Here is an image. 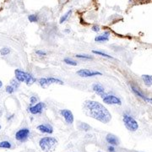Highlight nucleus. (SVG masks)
Listing matches in <instances>:
<instances>
[{"instance_id": "obj_1", "label": "nucleus", "mask_w": 152, "mask_h": 152, "mask_svg": "<svg viewBox=\"0 0 152 152\" xmlns=\"http://www.w3.org/2000/svg\"><path fill=\"white\" fill-rule=\"evenodd\" d=\"M84 109L88 116L100 121L102 124H108L111 121L112 116L108 110L98 102L87 101L84 104Z\"/></svg>"}, {"instance_id": "obj_2", "label": "nucleus", "mask_w": 152, "mask_h": 152, "mask_svg": "<svg viewBox=\"0 0 152 152\" xmlns=\"http://www.w3.org/2000/svg\"><path fill=\"white\" fill-rule=\"evenodd\" d=\"M57 144L58 140L53 137H44L39 141V145L45 152L53 151Z\"/></svg>"}, {"instance_id": "obj_3", "label": "nucleus", "mask_w": 152, "mask_h": 152, "mask_svg": "<svg viewBox=\"0 0 152 152\" xmlns=\"http://www.w3.org/2000/svg\"><path fill=\"white\" fill-rule=\"evenodd\" d=\"M15 79L18 81L20 82H26V84L27 86H31L35 82L37 81L36 78L31 74H28L25 71L21 69H15Z\"/></svg>"}, {"instance_id": "obj_4", "label": "nucleus", "mask_w": 152, "mask_h": 152, "mask_svg": "<svg viewBox=\"0 0 152 152\" xmlns=\"http://www.w3.org/2000/svg\"><path fill=\"white\" fill-rule=\"evenodd\" d=\"M123 120H124L125 127L129 131L134 132V131L138 129L139 124H138L137 121L134 118H132L131 116L128 115V114H124V118H123Z\"/></svg>"}, {"instance_id": "obj_5", "label": "nucleus", "mask_w": 152, "mask_h": 152, "mask_svg": "<svg viewBox=\"0 0 152 152\" xmlns=\"http://www.w3.org/2000/svg\"><path fill=\"white\" fill-rule=\"evenodd\" d=\"M39 85L43 88H46L48 86H51L53 84H58V85H64V82L58 79H56L53 77H50V78H41L38 80Z\"/></svg>"}, {"instance_id": "obj_6", "label": "nucleus", "mask_w": 152, "mask_h": 152, "mask_svg": "<svg viewBox=\"0 0 152 152\" xmlns=\"http://www.w3.org/2000/svg\"><path fill=\"white\" fill-rule=\"evenodd\" d=\"M77 75L80 77H84V78L94 77V76L96 75H102V74L101 72L91 70V69H82L78 70L77 71Z\"/></svg>"}, {"instance_id": "obj_7", "label": "nucleus", "mask_w": 152, "mask_h": 152, "mask_svg": "<svg viewBox=\"0 0 152 152\" xmlns=\"http://www.w3.org/2000/svg\"><path fill=\"white\" fill-rule=\"evenodd\" d=\"M30 135V130L28 129H21L15 134V139L19 141H26Z\"/></svg>"}, {"instance_id": "obj_8", "label": "nucleus", "mask_w": 152, "mask_h": 152, "mask_svg": "<svg viewBox=\"0 0 152 152\" xmlns=\"http://www.w3.org/2000/svg\"><path fill=\"white\" fill-rule=\"evenodd\" d=\"M103 102L107 104H110V105H121L122 102L119 98L113 95H107L106 96L102 98Z\"/></svg>"}, {"instance_id": "obj_9", "label": "nucleus", "mask_w": 152, "mask_h": 152, "mask_svg": "<svg viewBox=\"0 0 152 152\" xmlns=\"http://www.w3.org/2000/svg\"><path fill=\"white\" fill-rule=\"evenodd\" d=\"M44 108H45V103L44 102H37L32 107H29L28 111L33 115H37V114L42 113Z\"/></svg>"}, {"instance_id": "obj_10", "label": "nucleus", "mask_w": 152, "mask_h": 152, "mask_svg": "<svg viewBox=\"0 0 152 152\" xmlns=\"http://www.w3.org/2000/svg\"><path fill=\"white\" fill-rule=\"evenodd\" d=\"M60 113L64 117V118L67 124H72L74 123V115H73L71 111L68 110V109H64V110L60 111Z\"/></svg>"}, {"instance_id": "obj_11", "label": "nucleus", "mask_w": 152, "mask_h": 152, "mask_svg": "<svg viewBox=\"0 0 152 152\" xmlns=\"http://www.w3.org/2000/svg\"><path fill=\"white\" fill-rule=\"evenodd\" d=\"M92 89L93 91L96 93L97 95H99L102 98H103L104 96H106L107 95V93L105 92V90H104L103 86H102L101 84H98V83L94 84L92 86Z\"/></svg>"}, {"instance_id": "obj_12", "label": "nucleus", "mask_w": 152, "mask_h": 152, "mask_svg": "<svg viewBox=\"0 0 152 152\" xmlns=\"http://www.w3.org/2000/svg\"><path fill=\"white\" fill-rule=\"evenodd\" d=\"M37 129L43 134H53V128L48 124H43L37 126Z\"/></svg>"}, {"instance_id": "obj_13", "label": "nucleus", "mask_w": 152, "mask_h": 152, "mask_svg": "<svg viewBox=\"0 0 152 152\" xmlns=\"http://www.w3.org/2000/svg\"><path fill=\"white\" fill-rule=\"evenodd\" d=\"M106 140L107 142L110 144L111 145H119V140L117 138V136L113 135L112 134H108L106 137Z\"/></svg>"}, {"instance_id": "obj_14", "label": "nucleus", "mask_w": 152, "mask_h": 152, "mask_svg": "<svg viewBox=\"0 0 152 152\" xmlns=\"http://www.w3.org/2000/svg\"><path fill=\"white\" fill-rule=\"evenodd\" d=\"M95 41L96 42H108L109 41V32H105L102 35L97 36L95 38Z\"/></svg>"}, {"instance_id": "obj_15", "label": "nucleus", "mask_w": 152, "mask_h": 152, "mask_svg": "<svg viewBox=\"0 0 152 152\" xmlns=\"http://www.w3.org/2000/svg\"><path fill=\"white\" fill-rule=\"evenodd\" d=\"M131 89H132V91H133V92L137 96H139V97H140L141 99H143L144 101H145V99L146 98V96L142 93V91L139 89V88H137V87L134 86H131Z\"/></svg>"}, {"instance_id": "obj_16", "label": "nucleus", "mask_w": 152, "mask_h": 152, "mask_svg": "<svg viewBox=\"0 0 152 152\" xmlns=\"http://www.w3.org/2000/svg\"><path fill=\"white\" fill-rule=\"evenodd\" d=\"M142 79H143V80L145 83L146 86H151L152 85V76L144 75H142Z\"/></svg>"}, {"instance_id": "obj_17", "label": "nucleus", "mask_w": 152, "mask_h": 152, "mask_svg": "<svg viewBox=\"0 0 152 152\" xmlns=\"http://www.w3.org/2000/svg\"><path fill=\"white\" fill-rule=\"evenodd\" d=\"M71 14H72V10H70L68 11L66 14H64L63 16L61 17V19H60V20H59L60 24H63L64 22L66 21V20H67V19H68V18H69V17L71 15Z\"/></svg>"}, {"instance_id": "obj_18", "label": "nucleus", "mask_w": 152, "mask_h": 152, "mask_svg": "<svg viewBox=\"0 0 152 152\" xmlns=\"http://www.w3.org/2000/svg\"><path fill=\"white\" fill-rule=\"evenodd\" d=\"M92 53H95V54L100 55V56H102V57H104V58H111V59H113V58L112 56H110V55L107 54V53H102V52H99V51H96V50H93Z\"/></svg>"}, {"instance_id": "obj_19", "label": "nucleus", "mask_w": 152, "mask_h": 152, "mask_svg": "<svg viewBox=\"0 0 152 152\" xmlns=\"http://www.w3.org/2000/svg\"><path fill=\"white\" fill-rule=\"evenodd\" d=\"M0 148H4V149H10L11 144L9 141L0 142Z\"/></svg>"}, {"instance_id": "obj_20", "label": "nucleus", "mask_w": 152, "mask_h": 152, "mask_svg": "<svg viewBox=\"0 0 152 152\" xmlns=\"http://www.w3.org/2000/svg\"><path fill=\"white\" fill-rule=\"evenodd\" d=\"M79 129H80V130L88 131L90 129H91V127L87 124H86V123H82V124H80V126H79Z\"/></svg>"}, {"instance_id": "obj_21", "label": "nucleus", "mask_w": 152, "mask_h": 152, "mask_svg": "<svg viewBox=\"0 0 152 152\" xmlns=\"http://www.w3.org/2000/svg\"><path fill=\"white\" fill-rule=\"evenodd\" d=\"M64 62L66 64H68V65H72V66L77 65V62L74 61V60L70 59V58H64Z\"/></svg>"}, {"instance_id": "obj_22", "label": "nucleus", "mask_w": 152, "mask_h": 152, "mask_svg": "<svg viewBox=\"0 0 152 152\" xmlns=\"http://www.w3.org/2000/svg\"><path fill=\"white\" fill-rule=\"evenodd\" d=\"M20 82L18 81L16 79H13V80H11L10 86H12L14 87V88L16 90L17 88L20 86Z\"/></svg>"}, {"instance_id": "obj_23", "label": "nucleus", "mask_w": 152, "mask_h": 152, "mask_svg": "<svg viewBox=\"0 0 152 152\" xmlns=\"http://www.w3.org/2000/svg\"><path fill=\"white\" fill-rule=\"evenodd\" d=\"M10 53V49L8 48H4L0 50V53H1L2 56H6V55L9 54Z\"/></svg>"}, {"instance_id": "obj_24", "label": "nucleus", "mask_w": 152, "mask_h": 152, "mask_svg": "<svg viewBox=\"0 0 152 152\" xmlns=\"http://www.w3.org/2000/svg\"><path fill=\"white\" fill-rule=\"evenodd\" d=\"M28 19H29L30 21L32 22V23H34V22H37L38 20V17L37 15H29Z\"/></svg>"}, {"instance_id": "obj_25", "label": "nucleus", "mask_w": 152, "mask_h": 152, "mask_svg": "<svg viewBox=\"0 0 152 152\" xmlns=\"http://www.w3.org/2000/svg\"><path fill=\"white\" fill-rule=\"evenodd\" d=\"M75 57L76 58H82V59H92V57H91V56H88V55L77 54Z\"/></svg>"}, {"instance_id": "obj_26", "label": "nucleus", "mask_w": 152, "mask_h": 152, "mask_svg": "<svg viewBox=\"0 0 152 152\" xmlns=\"http://www.w3.org/2000/svg\"><path fill=\"white\" fill-rule=\"evenodd\" d=\"M15 89L12 86H8L6 87V92L9 93V94H12V93H14L15 92Z\"/></svg>"}, {"instance_id": "obj_27", "label": "nucleus", "mask_w": 152, "mask_h": 152, "mask_svg": "<svg viewBox=\"0 0 152 152\" xmlns=\"http://www.w3.org/2000/svg\"><path fill=\"white\" fill-rule=\"evenodd\" d=\"M30 102H31V104H35L37 102V98L36 96H31L30 98Z\"/></svg>"}, {"instance_id": "obj_28", "label": "nucleus", "mask_w": 152, "mask_h": 152, "mask_svg": "<svg viewBox=\"0 0 152 152\" xmlns=\"http://www.w3.org/2000/svg\"><path fill=\"white\" fill-rule=\"evenodd\" d=\"M36 53L37 55H39V56H45V55L47 54L44 51H42V50H38V51L36 52Z\"/></svg>"}, {"instance_id": "obj_29", "label": "nucleus", "mask_w": 152, "mask_h": 152, "mask_svg": "<svg viewBox=\"0 0 152 152\" xmlns=\"http://www.w3.org/2000/svg\"><path fill=\"white\" fill-rule=\"evenodd\" d=\"M100 27L98 26H93L92 27V31H95V32H99L100 31Z\"/></svg>"}, {"instance_id": "obj_30", "label": "nucleus", "mask_w": 152, "mask_h": 152, "mask_svg": "<svg viewBox=\"0 0 152 152\" xmlns=\"http://www.w3.org/2000/svg\"><path fill=\"white\" fill-rule=\"evenodd\" d=\"M145 101L147 103H150V104H152V98H150V97H147L145 99Z\"/></svg>"}, {"instance_id": "obj_31", "label": "nucleus", "mask_w": 152, "mask_h": 152, "mask_svg": "<svg viewBox=\"0 0 152 152\" xmlns=\"http://www.w3.org/2000/svg\"><path fill=\"white\" fill-rule=\"evenodd\" d=\"M107 150H108L109 152H115V149L113 146H108Z\"/></svg>"}, {"instance_id": "obj_32", "label": "nucleus", "mask_w": 152, "mask_h": 152, "mask_svg": "<svg viewBox=\"0 0 152 152\" xmlns=\"http://www.w3.org/2000/svg\"><path fill=\"white\" fill-rule=\"evenodd\" d=\"M3 86V83H2V81L0 80V89H1V87Z\"/></svg>"}, {"instance_id": "obj_33", "label": "nucleus", "mask_w": 152, "mask_h": 152, "mask_svg": "<svg viewBox=\"0 0 152 152\" xmlns=\"http://www.w3.org/2000/svg\"><path fill=\"white\" fill-rule=\"evenodd\" d=\"M0 130H1V125H0Z\"/></svg>"}]
</instances>
